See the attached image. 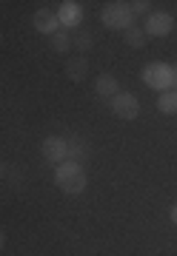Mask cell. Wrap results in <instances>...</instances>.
Instances as JSON below:
<instances>
[{
  "label": "cell",
  "instance_id": "obj_1",
  "mask_svg": "<svg viewBox=\"0 0 177 256\" xmlns=\"http://www.w3.org/2000/svg\"><path fill=\"white\" fill-rule=\"evenodd\" d=\"M55 182L57 188L63 194H69V196H77V194H83L86 191V185H89V176H86L83 171V165H77V162H60L55 168Z\"/></svg>",
  "mask_w": 177,
  "mask_h": 256
},
{
  "label": "cell",
  "instance_id": "obj_2",
  "mask_svg": "<svg viewBox=\"0 0 177 256\" xmlns=\"http://www.w3.org/2000/svg\"><path fill=\"white\" fill-rule=\"evenodd\" d=\"M100 20L106 28H117V32H126V28L134 26V12H131L129 3L123 0H114V3H106L100 12Z\"/></svg>",
  "mask_w": 177,
  "mask_h": 256
},
{
  "label": "cell",
  "instance_id": "obj_3",
  "mask_svg": "<svg viewBox=\"0 0 177 256\" xmlns=\"http://www.w3.org/2000/svg\"><path fill=\"white\" fill-rule=\"evenodd\" d=\"M140 77H143V82L149 86V88H154V92H171V86H174V72H171V66L168 63H160V60H154V63H149L143 72H140Z\"/></svg>",
  "mask_w": 177,
  "mask_h": 256
},
{
  "label": "cell",
  "instance_id": "obj_4",
  "mask_svg": "<svg viewBox=\"0 0 177 256\" xmlns=\"http://www.w3.org/2000/svg\"><path fill=\"white\" fill-rule=\"evenodd\" d=\"M171 28H174V18L168 12H151L149 18H146L143 32H146V37H168Z\"/></svg>",
  "mask_w": 177,
  "mask_h": 256
},
{
  "label": "cell",
  "instance_id": "obj_5",
  "mask_svg": "<svg viewBox=\"0 0 177 256\" xmlns=\"http://www.w3.org/2000/svg\"><path fill=\"white\" fill-rule=\"evenodd\" d=\"M89 156H92V146H89V140L80 137V134H69V137H66V160H69V162L83 165Z\"/></svg>",
  "mask_w": 177,
  "mask_h": 256
},
{
  "label": "cell",
  "instance_id": "obj_6",
  "mask_svg": "<svg viewBox=\"0 0 177 256\" xmlns=\"http://www.w3.org/2000/svg\"><path fill=\"white\" fill-rule=\"evenodd\" d=\"M112 111L117 114L120 120H137L140 114V100L129 92H120L117 97L112 100Z\"/></svg>",
  "mask_w": 177,
  "mask_h": 256
},
{
  "label": "cell",
  "instance_id": "obj_7",
  "mask_svg": "<svg viewBox=\"0 0 177 256\" xmlns=\"http://www.w3.org/2000/svg\"><path fill=\"white\" fill-rule=\"evenodd\" d=\"M40 151H43V160L52 162V165L66 162V137H60V134L46 137L43 140V146H40Z\"/></svg>",
  "mask_w": 177,
  "mask_h": 256
},
{
  "label": "cell",
  "instance_id": "obj_8",
  "mask_svg": "<svg viewBox=\"0 0 177 256\" xmlns=\"http://www.w3.org/2000/svg\"><path fill=\"white\" fill-rule=\"evenodd\" d=\"M32 23H35V28H38L40 34H46V37L60 32V18H57V12H52V9H38L35 18H32Z\"/></svg>",
  "mask_w": 177,
  "mask_h": 256
},
{
  "label": "cell",
  "instance_id": "obj_9",
  "mask_svg": "<svg viewBox=\"0 0 177 256\" xmlns=\"http://www.w3.org/2000/svg\"><path fill=\"white\" fill-rule=\"evenodd\" d=\"M57 18H60V28H77L83 20V6L75 0H66V3H60Z\"/></svg>",
  "mask_w": 177,
  "mask_h": 256
},
{
  "label": "cell",
  "instance_id": "obj_10",
  "mask_svg": "<svg viewBox=\"0 0 177 256\" xmlns=\"http://www.w3.org/2000/svg\"><path fill=\"white\" fill-rule=\"evenodd\" d=\"M89 74V57L86 54H75V57H66V77L72 82H80L86 80Z\"/></svg>",
  "mask_w": 177,
  "mask_h": 256
},
{
  "label": "cell",
  "instance_id": "obj_11",
  "mask_svg": "<svg viewBox=\"0 0 177 256\" xmlns=\"http://www.w3.org/2000/svg\"><path fill=\"white\" fill-rule=\"evenodd\" d=\"M94 92H97V97H103V100H114V97L120 94V82H117L114 74H100V77L94 80Z\"/></svg>",
  "mask_w": 177,
  "mask_h": 256
},
{
  "label": "cell",
  "instance_id": "obj_12",
  "mask_svg": "<svg viewBox=\"0 0 177 256\" xmlns=\"http://www.w3.org/2000/svg\"><path fill=\"white\" fill-rule=\"evenodd\" d=\"M49 43H52V52H57V54H66V52L72 48V34H69L66 28H60L57 34L49 37Z\"/></svg>",
  "mask_w": 177,
  "mask_h": 256
},
{
  "label": "cell",
  "instance_id": "obj_13",
  "mask_svg": "<svg viewBox=\"0 0 177 256\" xmlns=\"http://www.w3.org/2000/svg\"><path fill=\"white\" fill-rule=\"evenodd\" d=\"M72 46H75L77 52H92L94 34H92V32H86V28H77L75 34H72Z\"/></svg>",
  "mask_w": 177,
  "mask_h": 256
},
{
  "label": "cell",
  "instance_id": "obj_14",
  "mask_svg": "<svg viewBox=\"0 0 177 256\" xmlns=\"http://www.w3.org/2000/svg\"><path fill=\"white\" fill-rule=\"evenodd\" d=\"M123 40H126L131 48H143L149 37H146V32H143L140 26H131V28H126V32H123Z\"/></svg>",
  "mask_w": 177,
  "mask_h": 256
},
{
  "label": "cell",
  "instance_id": "obj_15",
  "mask_svg": "<svg viewBox=\"0 0 177 256\" xmlns=\"http://www.w3.org/2000/svg\"><path fill=\"white\" fill-rule=\"evenodd\" d=\"M160 114H177V92H163L157 97Z\"/></svg>",
  "mask_w": 177,
  "mask_h": 256
},
{
  "label": "cell",
  "instance_id": "obj_16",
  "mask_svg": "<svg viewBox=\"0 0 177 256\" xmlns=\"http://www.w3.org/2000/svg\"><path fill=\"white\" fill-rule=\"evenodd\" d=\"M131 6V12H134V18H137V14H146V18H149L151 14V3L149 0H134V3H129Z\"/></svg>",
  "mask_w": 177,
  "mask_h": 256
},
{
  "label": "cell",
  "instance_id": "obj_17",
  "mask_svg": "<svg viewBox=\"0 0 177 256\" xmlns=\"http://www.w3.org/2000/svg\"><path fill=\"white\" fill-rule=\"evenodd\" d=\"M168 220H171V222H174V225H177V202H174V205H171V208H168Z\"/></svg>",
  "mask_w": 177,
  "mask_h": 256
},
{
  "label": "cell",
  "instance_id": "obj_18",
  "mask_svg": "<svg viewBox=\"0 0 177 256\" xmlns=\"http://www.w3.org/2000/svg\"><path fill=\"white\" fill-rule=\"evenodd\" d=\"M3 248H6V234L0 230V250H3Z\"/></svg>",
  "mask_w": 177,
  "mask_h": 256
},
{
  "label": "cell",
  "instance_id": "obj_19",
  "mask_svg": "<svg viewBox=\"0 0 177 256\" xmlns=\"http://www.w3.org/2000/svg\"><path fill=\"white\" fill-rule=\"evenodd\" d=\"M6 171H9V168H6V162H0V180L6 176Z\"/></svg>",
  "mask_w": 177,
  "mask_h": 256
},
{
  "label": "cell",
  "instance_id": "obj_20",
  "mask_svg": "<svg viewBox=\"0 0 177 256\" xmlns=\"http://www.w3.org/2000/svg\"><path fill=\"white\" fill-rule=\"evenodd\" d=\"M171 72H174V80H177V63H174V66H171Z\"/></svg>",
  "mask_w": 177,
  "mask_h": 256
},
{
  "label": "cell",
  "instance_id": "obj_21",
  "mask_svg": "<svg viewBox=\"0 0 177 256\" xmlns=\"http://www.w3.org/2000/svg\"><path fill=\"white\" fill-rule=\"evenodd\" d=\"M174 92H177V82H174Z\"/></svg>",
  "mask_w": 177,
  "mask_h": 256
}]
</instances>
